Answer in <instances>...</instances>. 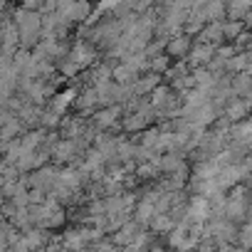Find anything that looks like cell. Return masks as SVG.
I'll use <instances>...</instances> for the list:
<instances>
[{
    "label": "cell",
    "mask_w": 252,
    "mask_h": 252,
    "mask_svg": "<svg viewBox=\"0 0 252 252\" xmlns=\"http://www.w3.org/2000/svg\"><path fill=\"white\" fill-rule=\"evenodd\" d=\"M18 25V32H20V45L32 50L40 40H42V13H35L30 8H23L15 13V20Z\"/></svg>",
    "instance_id": "cell-1"
},
{
    "label": "cell",
    "mask_w": 252,
    "mask_h": 252,
    "mask_svg": "<svg viewBox=\"0 0 252 252\" xmlns=\"http://www.w3.org/2000/svg\"><path fill=\"white\" fill-rule=\"evenodd\" d=\"M79 144L74 139H64V141H55L52 144V151H50V158L55 163H72L79 158Z\"/></svg>",
    "instance_id": "cell-2"
},
{
    "label": "cell",
    "mask_w": 252,
    "mask_h": 252,
    "mask_svg": "<svg viewBox=\"0 0 252 252\" xmlns=\"http://www.w3.org/2000/svg\"><path fill=\"white\" fill-rule=\"evenodd\" d=\"M57 178H60V168H57V166H40V168H35V173L30 176V188H40V190H45V193H52Z\"/></svg>",
    "instance_id": "cell-3"
},
{
    "label": "cell",
    "mask_w": 252,
    "mask_h": 252,
    "mask_svg": "<svg viewBox=\"0 0 252 252\" xmlns=\"http://www.w3.org/2000/svg\"><path fill=\"white\" fill-rule=\"evenodd\" d=\"M215 45H210V42H198V45H193L190 47V52H188V64H193V67H208V62L213 60V55H215Z\"/></svg>",
    "instance_id": "cell-4"
},
{
    "label": "cell",
    "mask_w": 252,
    "mask_h": 252,
    "mask_svg": "<svg viewBox=\"0 0 252 252\" xmlns=\"http://www.w3.org/2000/svg\"><path fill=\"white\" fill-rule=\"evenodd\" d=\"M215 181H218V186H220L222 190H230L232 186L242 183V171H240V166H237V163H227V166H220V171H218Z\"/></svg>",
    "instance_id": "cell-5"
},
{
    "label": "cell",
    "mask_w": 252,
    "mask_h": 252,
    "mask_svg": "<svg viewBox=\"0 0 252 252\" xmlns=\"http://www.w3.org/2000/svg\"><path fill=\"white\" fill-rule=\"evenodd\" d=\"M222 23L225 20H213V23H205V28L198 32V42H210L215 47H220L225 42V35H222Z\"/></svg>",
    "instance_id": "cell-6"
},
{
    "label": "cell",
    "mask_w": 252,
    "mask_h": 252,
    "mask_svg": "<svg viewBox=\"0 0 252 252\" xmlns=\"http://www.w3.org/2000/svg\"><path fill=\"white\" fill-rule=\"evenodd\" d=\"M193 42H190V35H176L166 42V55L176 57V60H186L188 52H190Z\"/></svg>",
    "instance_id": "cell-7"
},
{
    "label": "cell",
    "mask_w": 252,
    "mask_h": 252,
    "mask_svg": "<svg viewBox=\"0 0 252 252\" xmlns=\"http://www.w3.org/2000/svg\"><path fill=\"white\" fill-rule=\"evenodd\" d=\"M119 116H121V104H109V106H104L101 111L94 114V126L104 131V129H109V126L116 124Z\"/></svg>",
    "instance_id": "cell-8"
},
{
    "label": "cell",
    "mask_w": 252,
    "mask_h": 252,
    "mask_svg": "<svg viewBox=\"0 0 252 252\" xmlns=\"http://www.w3.org/2000/svg\"><path fill=\"white\" fill-rule=\"evenodd\" d=\"M205 23H213V20H222L227 18V3L225 0H205V5L200 8Z\"/></svg>",
    "instance_id": "cell-9"
},
{
    "label": "cell",
    "mask_w": 252,
    "mask_h": 252,
    "mask_svg": "<svg viewBox=\"0 0 252 252\" xmlns=\"http://www.w3.org/2000/svg\"><path fill=\"white\" fill-rule=\"evenodd\" d=\"M72 62H77L79 67H87V64H92L94 62V50L87 45V42H77L72 50H69V55H67Z\"/></svg>",
    "instance_id": "cell-10"
},
{
    "label": "cell",
    "mask_w": 252,
    "mask_h": 252,
    "mask_svg": "<svg viewBox=\"0 0 252 252\" xmlns=\"http://www.w3.org/2000/svg\"><path fill=\"white\" fill-rule=\"evenodd\" d=\"M250 62H252V52H250V50H245V52H235V55L227 60L225 72H230V74H235V72H245V69L250 67Z\"/></svg>",
    "instance_id": "cell-11"
},
{
    "label": "cell",
    "mask_w": 252,
    "mask_h": 252,
    "mask_svg": "<svg viewBox=\"0 0 252 252\" xmlns=\"http://www.w3.org/2000/svg\"><path fill=\"white\" fill-rule=\"evenodd\" d=\"M74 99H77V89H67V92L52 94V101H50V106H52L57 114H64V111H67V106H69Z\"/></svg>",
    "instance_id": "cell-12"
},
{
    "label": "cell",
    "mask_w": 252,
    "mask_h": 252,
    "mask_svg": "<svg viewBox=\"0 0 252 252\" xmlns=\"http://www.w3.org/2000/svg\"><path fill=\"white\" fill-rule=\"evenodd\" d=\"M158 84H161V77L154 72L151 77H141V79H136V82H134V94H136V96L151 94V92H154Z\"/></svg>",
    "instance_id": "cell-13"
},
{
    "label": "cell",
    "mask_w": 252,
    "mask_h": 252,
    "mask_svg": "<svg viewBox=\"0 0 252 252\" xmlns=\"http://www.w3.org/2000/svg\"><path fill=\"white\" fill-rule=\"evenodd\" d=\"M74 104H77V109L79 111H92L94 106H99V96H96V89L94 87H89V89H84L77 99H74Z\"/></svg>",
    "instance_id": "cell-14"
},
{
    "label": "cell",
    "mask_w": 252,
    "mask_h": 252,
    "mask_svg": "<svg viewBox=\"0 0 252 252\" xmlns=\"http://www.w3.org/2000/svg\"><path fill=\"white\" fill-rule=\"evenodd\" d=\"M114 79L119 82V84H134L136 79H139V72L131 67V64H119V67H114Z\"/></svg>",
    "instance_id": "cell-15"
},
{
    "label": "cell",
    "mask_w": 252,
    "mask_h": 252,
    "mask_svg": "<svg viewBox=\"0 0 252 252\" xmlns=\"http://www.w3.org/2000/svg\"><path fill=\"white\" fill-rule=\"evenodd\" d=\"M242 30H245V23H242V20H230V18H227V20L222 23V35H225V40H232V42H235V37H237Z\"/></svg>",
    "instance_id": "cell-16"
},
{
    "label": "cell",
    "mask_w": 252,
    "mask_h": 252,
    "mask_svg": "<svg viewBox=\"0 0 252 252\" xmlns=\"http://www.w3.org/2000/svg\"><path fill=\"white\" fill-rule=\"evenodd\" d=\"M171 67V55H154L149 57V69H154L156 74H166V69Z\"/></svg>",
    "instance_id": "cell-17"
},
{
    "label": "cell",
    "mask_w": 252,
    "mask_h": 252,
    "mask_svg": "<svg viewBox=\"0 0 252 252\" xmlns=\"http://www.w3.org/2000/svg\"><path fill=\"white\" fill-rule=\"evenodd\" d=\"M40 124H42V126H47V129H55V126H60V124H62V114H57V111L50 106L47 111H42V114H40Z\"/></svg>",
    "instance_id": "cell-18"
},
{
    "label": "cell",
    "mask_w": 252,
    "mask_h": 252,
    "mask_svg": "<svg viewBox=\"0 0 252 252\" xmlns=\"http://www.w3.org/2000/svg\"><path fill=\"white\" fill-rule=\"evenodd\" d=\"M242 23H245V28H252V8H247V13L242 15Z\"/></svg>",
    "instance_id": "cell-19"
}]
</instances>
